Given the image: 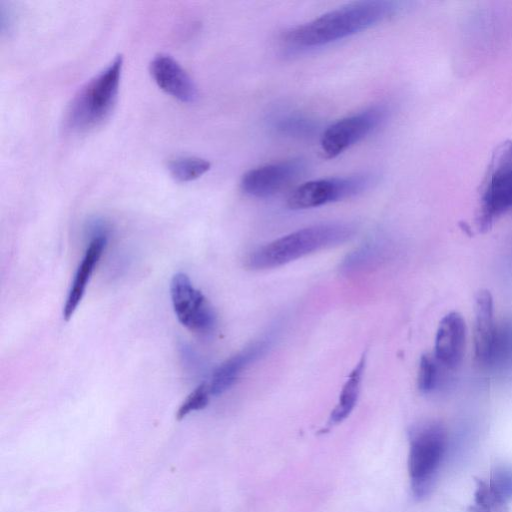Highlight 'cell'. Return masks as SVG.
<instances>
[{
  "mask_svg": "<svg viewBox=\"0 0 512 512\" xmlns=\"http://www.w3.org/2000/svg\"><path fill=\"white\" fill-rule=\"evenodd\" d=\"M403 5L390 0L349 3L287 30L282 41L293 51L322 47L387 20L401 11Z\"/></svg>",
  "mask_w": 512,
  "mask_h": 512,
  "instance_id": "1",
  "label": "cell"
},
{
  "mask_svg": "<svg viewBox=\"0 0 512 512\" xmlns=\"http://www.w3.org/2000/svg\"><path fill=\"white\" fill-rule=\"evenodd\" d=\"M355 227L343 222L316 224L275 239L254 250L246 258L252 270L279 267L316 251L348 241Z\"/></svg>",
  "mask_w": 512,
  "mask_h": 512,
  "instance_id": "2",
  "label": "cell"
},
{
  "mask_svg": "<svg viewBox=\"0 0 512 512\" xmlns=\"http://www.w3.org/2000/svg\"><path fill=\"white\" fill-rule=\"evenodd\" d=\"M123 57L113 61L90 79L69 103L64 126L73 133H87L102 126L111 116L118 99Z\"/></svg>",
  "mask_w": 512,
  "mask_h": 512,
  "instance_id": "3",
  "label": "cell"
},
{
  "mask_svg": "<svg viewBox=\"0 0 512 512\" xmlns=\"http://www.w3.org/2000/svg\"><path fill=\"white\" fill-rule=\"evenodd\" d=\"M446 447L447 432L440 423L426 421L410 429L407 466L415 498L423 499L431 491Z\"/></svg>",
  "mask_w": 512,
  "mask_h": 512,
  "instance_id": "4",
  "label": "cell"
},
{
  "mask_svg": "<svg viewBox=\"0 0 512 512\" xmlns=\"http://www.w3.org/2000/svg\"><path fill=\"white\" fill-rule=\"evenodd\" d=\"M512 207V140L492 152L480 184L477 227L486 232L494 221Z\"/></svg>",
  "mask_w": 512,
  "mask_h": 512,
  "instance_id": "5",
  "label": "cell"
},
{
  "mask_svg": "<svg viewBox=\"0 0 512 512\" xmlns=\"http://www.w3.org/2000/svg\"><path fill=\"white\" fill-rule=\"evenodd\" d=\"M374 172L311 180L297 186L289 195L287 205L293 210L319 207L359 195L378 182Z\"/></svg>",
  "mask_w": 512,
  "mask_h": 512,
  "instance_id": "6",
  "label": "cell"
},
{
  "mask_svg": "<svg viewBox=\"0 0 512 512\" xmlns=\"http://www.w3.org/2000/svg\"><path fill=\"white\" fill-rule=\"evenodd\" d=\"M388 114L386 105L377 104L334 122L323 131L320 139L323 156L327 159L337 157L373 133Z\"/></svg>",
  "mask_w": 512,
  "mask_h": 512,
  "instance_id": "7",
  "label": "cell"
},
{
  "mask_svg": "<svg viewBox=\"0 0 512 512\" xmlns=\"http://www.w3.org/2000/svg\"><path fill=\"white\" fill-rule=\"evenodd\" d=\"M170 295L176 317L183 326L205 335L214 330L216 315L213 307L185 273L172 277Z\"/></svg>",
  "mask_w": 512,
  "mask_h": 512,
  "instance_id": "8",
  "label": "cell"
},
{
  "mask_svg": "<svg viewBox=\"0 0 512 512\" xmlns=\"http://www.w3.org/2000/svg\"><path fill=\"white\" fill-rule=\"evenodd\" d=\"M308 169L302 158L262 165L247 171L241 178V190L252 197L267 198L297 182Z\"/></svg>",
  "mask_w": 512,
  "mask_h": 512,
  "instance_id": "9",
  "label": "cell"
},
{
  "mask_svg": "<svg viewBox=\"0 0 512 512\" xmlns=\"http://www.w3.org/2000/svg\"><path fill=\"white\" fill-rule=\"evenodd\" d=\"M107 225L102 220H93L89 229L91 240L79 264L63 308V317L69 320L79 305L88 281L107 244Z\"/></svg>",
  "mask_w": 512,
  "mask_h": 512,
  "instance_id": "10",
  "label": "cell"
},
{
  "mask_svg": "<svg viewBox=\"0 0 512 512\" xmlns=\"http://www.w3.org/2000/svg\"><path fill=\"white\" fill-rule=\"evenodd\" d=\"M149 72L158 87L171 97L183 103H193L197 100V86L171 56L156 55L150 62Z\"/></svg>",
  "mask_w": 512,
  "mask_h": 512,
  "instance_id": "11",
  "label": "cell"
},
{
  "mask_svg": "<svg viewBox=\"0 0 512 512\" xmlns=\"http://www.w3.org/2000/svg\"><path fill=\"white\" fill-rule=\"evenodd\" d=\"M466 343V324L461 314L450 312L439 323L434 356L441 366L456 368L462 361Z\"/></svg>",
  "mask_w": 512,
  "mask_h": 512,
  "instance_id": "12",
  "label": "cell"
},
{
  "mask_svg": "<svg viewBox=\"0 0 512 512\" xmlns=\"http://www.w3.org/2000/svg\"><path fill=\"white\" fill-rule=\"evenodd\" d=\"M271 339L265 338L250 344L241 352L219 365L208 383L211 395L217 396L227 391L237 380L243 370L266 353Z\"/></svg>",
  "mask_w": 512,
  "mask_h": 512,
  "instance_id": "13",
  "label": "cell"
},
{
  "mask_svg": "<svg viewBox=\"0 0 512 512\" xmlns=\"http://www.w3.org/2000/svg\"><path fill=\"white\" fill-rule=\"evenodd\" d=\"M496 327L493 297L489 290H480L474 303V346L476 359L484 366L490 355Z\"/></svg>",
  "mask_w": 512,
  "mask_h": 512,
  "instance_id": "14",
  "label": "cell"
},
{
  "mask_svg": "<svg viewBox=\"0 0 512 512\" xmlns=\"http://www.w3.org/2000/svg\"><path fill=\"white\" fill-rule=\"evenodd\" d=\"M364 366L365 357H362L343 385L338 402L329 416L328 427L343 422L353 411L360 393Z\"/></svg>",
  "mask_w": 512,
  "mask_h": 512,
  "instance_id": "15",
  "label": "cell"
},
{
  "mask_svg": "<svg viewBox=\"0 0 512 512\" xmlns=\"http://www.w3.org/2000/svg\"><path fill=\"white\" fill-rule=\"evenodd\" d=\"M509 502L488 480L475 478L474 499L468 512H510Z\"/></svg>",
  "mask_w": 512,
  "mask_h": 512,
  "instance_id": "16",
  "label": "cell"
},
{
  "mask_svg": "<svg viewBox=\"0 0 512 512\" xmlns=\"http://www.w3.org/2000/svg\"><path fill=\"white\" fill-rule=\"evenodd\" d=\"M512 362V319H505L496 327L486 367L503 369Z\"/></svg>",
  "mask_w": 512,
  "mask_h": 512,
  "instance_id": "17",
  "label": "cell"
},
{
  "mask_svg": "<svg viewBox=\"0 0 512 512\" xmlns=\"http://www.w3.org/2000/svg\"><path fill=\"white\" fill-rule=\"evenodd\" d=\"M210 167L209 161L194 156L177 157L167 164L171 177L177 182L193 181L205 174Z\"/></svg>",
  "mask_w": 512,
  "mask_h": 512,
  "instance_id": "18",
  "label": "cell"
},
{
  "mask_svg": "<svg viewBox=\"0 0 512 512\" xmlns=\"http://www.w3.org/2000/svg\"><path fill=\"white\" fill-rule=\"evenodd\" d=\"M274 128L285 137L308 138L317 132L318 123L301 115H286L274 122Z\"/></svg>",
  "mask_w": 512,
  "mask_h": 512,
  "instance_id": "19",
  "label": "cell"
},
{
  "mask_svg": "<svg viewBox=\"0 0 512 512\" xmlns=\"http://www.w3.org/2000/svg\"><path fill=\"white\" fill-rule=\"evenodd\" d=\"M440 363L434 355L424 354L419 363L418 388L423 393L431 392L438 383V372Z\"/></svg>",
  "mask_w": 512,
  "mask_h": 512,
  "instance_id": "20",
  "label": "cell"
},
{
  "mask_svg": "<svg viewBox=\"0 0 512 512\" xmlns=\"http://www.w3.org/2000/svg\"><path fill=\"white\" fill-rule=\"evenodd\" d=\"M210 396L211 392L208 383H201L186 397V399L180 405L176 413V418L181 420L189 413L205 408L209 402Z\"/></svg>",
  "mask_w": 512,
  "mask_h": 512,
  "instance_id": "21",
  "label": "cell"
},
{
  "mask_svg": "<svg viewBox=\"0 0 512 512\" xmlns=\"http://www.w3.org/2000/svg\"><path fill=\"white\" fill-rule=\"evenodd\" d=\"M488 481L507 499L512 501V468L507 466L495 468Z\"/></svg>",
  "mask_w": 512,
  "mask_h": 512,
  "instance_id": "22",
  "label": "cell"
}]
</instances>
